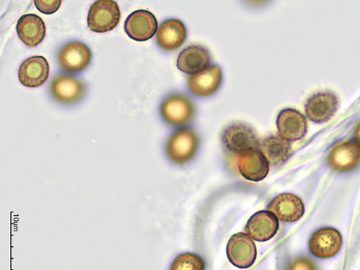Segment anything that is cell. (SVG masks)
I'll use <instances>...</instances> for the list:
<instances>
[{
    "label": "cell",
    "mask_w": 360,
    "mask_h": 270,
    "mask_svg": "<svg viewBox=\"0 0 360 270\" xmlns=\"http://www.w3.org/2000/svg\"><path fill=\"white\" fill-rule=\"evenodd\" d=\"M237 165L240 174L250 181H262L269 173V164L259 150L240 156Z\"/></svg>",
    "instance_id": "cell-21"
},
{
    "label": "cell",
    "mask_w": 360,
    "mask_h": 270,
    "mask_svg": "<svg viewBox=\"0 0 360 270\" xmlns=\"http://www.w3.org/2000/svg\"><path fill=\"white\" fill-rule=\"evenodd\" d=\"M125 32L136 41H146L153 38L158 28L155 15L145 10L132 13L125 22Z\"/></svg>",
    "instance_id": "cell-8"
},
{
    "label": "cell",
    "mask_w": 360,
    "mask_h": 270,
    "mask_svg": "<svg viewBox=\"0 0 360 270\" xmlns=\"http://www.w3.org/2000/svg\"><path fill=\"white\" fill-rule=\"evenodd\" d=\"M277 127L280 136L289 142L302 140L308 130L305 116L292 108H286L280 112Z\"/></svg>",
    "instance_id": "cell-12"
},
{
    "label": "cell",
    "mask_w": 360,
    "mask_h": 270,
    "mask_svg": "<svg viewBox=\"0 0 360 270\" xmlns=\"http://www.w3.org/2000/svg\"><path fill=\"white\" fill-rule=\"evenodd\" d=\"M211 62L212 56L207 49L200 45H191L179 54L176 67L179 71L193 75L209 67Z\"/></svg>",
    "instance_id": "cell-17"
},
{
    "label": "cell",
    "mask_w": 360,
    "mask_h": 270,
    "mask_svg": "<svg viewBox=\"0 0 360 270\" xmlns=\"http://www.w3.org/2000/svg\"><path fill=\"white\" fill-rule=\"evenodd\" d=\"M58 63L60 68L71 73L84 70L91 63V50L84 43L71 41L59 50Z\"/></svg>",
    "instance_id": "cell-5"
},
{
    "label": "cell",
    "mask_w": 360,
    "mask_h": 270,
    "mask_svg": "<svg viewBox=\"0 0 360 270\" xmlns=\"http://www.w3.org/2000/svg\"><path fill=\"white\" fill-rule=\"evenodd\" d=\"M199 144V137L192 129H179L169 139L166 145V153L172 162L185 164L195 157Z\"/></svg>",
    "instance_id": "cell-1"
},
{
    "label": "cell",
    "mask_w": 360,
    "mask_h": 270,
    "mask_svg": "<svg viewBox=\"0 0 360 270\" xmlns=\"http://www.w3.org/2000/svg\"><path fill=\"white\" fill-rule=\"evenodd\" d=\"M355 139L357 143L360 146V122L355 130Z\"/></svg>",
    "instance_id": "cell-25"
},
{
    "label": "cell",
    "mask_w": 360,
    "mask_h": 270,
    "mask_svg": "<svg viewBox=\"0 0 360 270\" xmlns=\"http://www.w3.org/2000/svg\"><path fill=\"white\" fill-rule=\"evenodd\" d=\"M16 30L19 39L28 47L39 46L46 37L45 23L36 14L21 16L17 22Z\"/></svg>",
    "instance_id": "cell-18"
},
{
    "label": "cell",
    "mask_w": 360,
    "mask_h": 270,
    "mask_svg": "<svg viewBox=\"0 0 360 270\" xmlns=\"http://www.w3.org/2000/svg\"><path fill=\"white\" fill-rule=\"evenodd\" d=\"M49 65L45 57H29L22 63L18 70L20 83L27 87L35 88L44 84L49 78Z\"/></svg>",
    "instance_id": "cell-15"
},
{
    "label": "cell",
    "mask_w": 360,
    "mask_h": 270,
    "mask_svg": "<svg viewBox=\"0 0 360 270\" xmlns=\"http://www.w3.org/2000/svg\"><path fill=\"white\" fill-rule=\"evenodd\" d=\"M222 79L221 68L214 65L191 75L188 78V84L191 93L194 95L199 97H209L217 91Z\"/></svg>",
    "instance_id": "cell-13"
},
{
    "label": "cell",
    "mask_w": 360,
    "mask_h": 270,
    "mask_svg": "<svg viewBox=\"0 0 360 270\" xmlns=\"http://www.w3.org/2000/svg\"><path fill=\"white\" fill-rule=\"evenodd\" d=\"M222 142L230 153L243 155L259 150V141L249 126L236 123L227 127L222 133Z\"/></svg>",
    "instance_id": "cell-2"
},
{
    "label": "cell",
    "mask_w": 360,
    "mask_h": 270,
    "mask_svg": "<svg viewBox=\"0 0 360 270\" xmlns=\"http://www.w3.org/2000/svg\"><path fill=\"white\" fill-rule=\"evenodd\" d=\"M338 108V97L332 92H319L311 96L305 105L308 118L314 123L322 124L331 119Z\"/></svg>",
    "instance_id": "cell-9"
},
{
    "label": "cell",
    "mask_w": 360,
    "mask_h": 270,
    "mask_svg": "<svg viewBox=\"0 0 360 270\" xmlns=\"http://www.w3.org/2000/svg\"><path fill=\"white\" fill-rule=\"evenodd\" d=\"M279 229V220L271 212L261 211L255 214L246 225L247 234L255 241L264 243L273 238Z\"/></svg>",
    "instance_id": "cell-14"
},
{
    "label": "cell",
    "mask_w": 360,
    "mask_h": 270,
    "mask_svg": "<svg viewBox=\"0 0 360 270\" xmlns=\"http://www.w3.org/2000/svg\"><path fill=\"white\" fill-rule=\"evenodd\" d=\"M195 112L193 103L182 95L168 97L161 105L165 121L174 127L183 126L192 121Z\"/></svg>",
    "instance_id": "cell-7"
},
{
    "label": "cell",
    "mask_w": 360,
    "mask_h": 270,
    "mask_svg": "<svg viewBox=\"0 0 360 270\" xmlns=\"http://www.w3.org/2000/svg\"><path fill=\"white\" fill-rule=\"evenodd\" d=\"M187 30L182 21L169 19L160 26L157 41L160 48L172 51L181 46L186 40Z\"/></svg>",
    "instance_id": "cell-19"
},
{
    "label": "cell",
    "mask_w": 360,
    "mask_h": 270,
    "mask_svg": "<svg viewBox=\"0 0 360 270\" xmlns=\"http://www.w3.org/2000/svg\"><path fill=\"white\" fill-rule=\"evenodd\" d=\"M286 270H318V266L311 259L303 256L293 259Z\"/></svg>",
    "instance_id": "cell-23"
},
{
    "label": "cell",
    "mask_w": 360,
    "mask_h": 270,
    "mask_svg": "<svg viewBox=\"0 0 360 270\" xmlns=\"http://www.w3.org/2000/svg\"><path fill=\"white\" fill-rule=\"evenodd\" d=\"M328 161L338 172L352 170L360 163V146L354 140L341 141L333 148Z\"/></svg>",
    "instance_id": "cell-11"
},
{
    "label": "cell",
    "mask_w": 360,
    "mask_h": 270,
    "mask_svg": "<svg viewBox=\"0 0 360 270\" xmlns=\"http://www.w3.org/2000/svg\"><path fill=\"white\" fill-rule=\"evenodd\" d=\"M84 83L70 75H56L50 84V94L57 102L63 104H74L84 96Z\"/></svg>",
    "instance_id": "cell-6"
},
{
    "label": "cell",
    "mask_w": 360,
    "mask_h": 270,
    "mask_svg": "<svg viewBox=\"0 0 360 270\" xmlns=\"http://www.w3.org/2000/svg\"><path fill=\"white\" fill-rule=\"evenodd\" d=\"M226 254L233 266L248 269L255 264L257 251L255 243L247 233H238L229 239Z\"/></svg>",
    "instance_id": "cell-4"
},
{
    "label": "cell",
    "mask_w": 360,
    "mask_h": 270,
    "mask_svg": "<svg viewBox=\"0 0 360 270\" xmlns=\"http://www.w3.org/2000/svg\"><path fill=\"white\" fill-rule=\"evenodd\" d=\"M259 151L269 165L280 166L291 156L290 143L281 136H269L259 141Z\"/></svg>",
    "instance_id": "cell-20"
},
{
    "label": "cell",
    "mask_w": 360,
    "mask_h": 270,
    "mask_svg": "<svg viewBox=\"0 0 360 270\" xmlns=\"http://www.w3.org/2000/svg\"><path fill=\"white\" fill-rule=\"evenodd\" d=\"M342 237L340 231L327 227L316 231L311 236L309 248L311 253L322 259L335 257L340 251Z\"/></svg>",
    "instance_id": "cell-10"
},
{
    "label": "cell",
    "mask_w": 360,
    "mask_h": 270,
    "mask_svg": "<svg viewBox=\"0 0 360 270\" xmlns=\"http://www.w3.org/2000/svg\"><path fill=\"white\" fill-rule=\"evenodd\" d=\"M205 262L200 256L193 253H184L174 259L170 270H205Z\"/></svg>",
    "instance_id": "cell-22"
},
{
    "label": "cell",
    "mask_w": 360,
    "mask_h": 270,
    "mask_svg": "<svg viewBox=\"0 0 360 270\" xmlns=\"http://www.w3.org/2000/svg\"><path fill=\"white\" fill-rule=\"evenodd\" d=\"M121 19V11L112 0H98L90 7L87 25L92 32L99 34L112 31Z\"/></svg>",
    "instance_id": "cell-3"
},
{
    "label": "cell",
    "mask_w": 360,
    "mask_h": 270,
    "mask_svg": "<svg viewBox=\"0 0 360 270\" xmlns=\"http://www.w3.org/2000/svg\"><path fill=\"white\" fill-rule=\"evenodd\" d=\"M62 1L60 0H38L34 1L37 8L41 13L46 15H51L55 13L61 6Z\"/></svg>",
    "instance_id": "cell-24"
},
{
    "label": "cell",
    "mask_w": 360,
    "mask_h": 270,
    "mask_svg": "<svg viewBox=\"0 0 360 270\" xmlns=\"http://www.w3.org/2000/svg\"><path fill=\"white\" fill-rule=\"evenodd\" d=\"M268 210L278 219L287 223L298 221L305 212L304 204L302 199L291 193L278 195L270 202Z\"/></svg>",
    "instance_id": "cell-16"
}]
</instances>
